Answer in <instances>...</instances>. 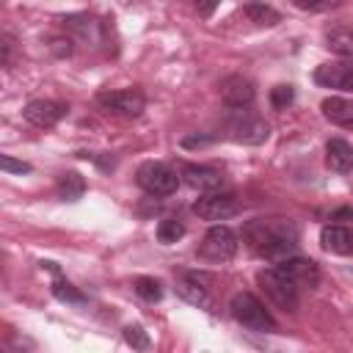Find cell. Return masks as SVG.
I'll use <instances>...</instances> for the list:
<instances>
[{
    "label": "cell",
    "mask_w": 353,
    "mask_h": 353,
    "mask_svg": "<svg viewBox=\"0 0 353 353\" xmlns=\"http://www.w3.org/2000/svg\"><path fill=\"white\" fill-rule=\"evenodd\" d=\"M50 50L55 58H72L74 55V39L72 36H55V39H50Z\"/></svg>",
    "instance_id": "4316f807"
},
{
    "label": "cell",
    "mask_w": 353,
    "mask_h": 353,
    "mask_svg": "<svg viewBox=\"0 0 353 353\" xmlns=\"http://www.w3.org/2000/svg\"><path fill=\"white\" fill-rule=\"evenodd\" d=\"M325 47L339 55V58H347L353 61V28H345V25H334L325 30Z\"/></svg>",
    "instance_id": "ffe728a7"
},
{
    "label": "cell",
    "mask_w": 353,
    "mask_h": 353,
    "mask_svg": "<svg viewBox=\"0 0 353 353\" xmlns=\"http://www.w3.org/2000/svg\"><path fill=\"white\" fill-rule=\"evenodd\" d=\"M240 14H243L248 22H254L256 28H276V25L281 22V14H279L273 6H268V3H245V6L240 8Z\"/></svg>",
    "instance_id": "7402d4cb"
},
{
    "label": "cell",
    "mask_w": 353,
    "mask_h": 353,
    "mask_svg": "<svg viewBox=\"0 0 353 353\" xmlns=\"http://www.w3.org/2000/svg\"><path fill=\"white\" fill-rule=\"evenodd\" d=\"M320 245L336 256H353V232L339 223H325L320 229Z\"/></svg>",
    "instance_id": "e0dca14e"
},
{
    "label": "cell",
    "mask_w": 353,
    "mask_h": 353,
    "mask_svg": "<svg viewBox=\"0 0 353 353\" xmlns=\"http://www.w3.org/2000/svg\"><path fill=\"white\" fill-rule=\"evenodd\" d=\"M39 265H41V270H50V273L55 276L52 284H50V292H52L55 301H61V303H72V306H83V303H88V295H85L80 287H74L69 279H63V276H61V268H58L55 262L41 259Z\"/></svg>",
    "instance_id": "2e32d148"
},
{
    "label": "cell",
    "mask_w": 353,
    "mask_h": 353,
    "mask_svg": "<svg viewBox=\"0 0 353 353\" xmlns=\"http://www.w3.org/2000/svg\"><path fill=\"white\" fill-rule=\"evenodd\" d=\"M66 113H69V102H61V99H30L22 108L25 121L33 124V127H39V130L55 127Z\"/></svg>",
    "instance_id": "8fae6325"
},
{
    "label": "cell",
    "mask_w": 353,
    "mask_h": 353,
    "mask_svg": "<svg viewBox=\"0 0 353 353\" xmlns=\"http://www.w3.org/2000/svg\"><path fill=\"white\" fill-rule=\"evenodd\" d=\"M256 281H259L262 292L268 295V301H270L273 306H279L281 312H290V314L298 312V303H301V287H298L290 276H284L276 265L259 270V273H256Z\"/></svg>",
    "instance_id": "5b68a950"
},
{
    "label": "cell",
    "mask_w": 353,
    "mask_h": 353,
    "mask_svg": "<svg viewBox=\"0 0 353 353\" xmlns=\"http://www.w3.org/2000/svg\"><path fill=\"white\" fill-rule=\"evenodd\" d=\"M77 157H83V160H91V163H97L102 171H113L116 168V157L113 154H108V152H77Z\"/></svg>",
    "instance_id": "f1b7e54d"
},
{
    "label": "cell",
    "mask_w": 353,
    "mask_h": 353,
    "mask_svg": "<svg viewBox=\"0 0 353 353\" xmlns=\"http://www.w3.org/2000/svg\"><path fill=\"white\" fill-rule=\"evenodd\" d=\"M215 141H218L215 132H212V135H210V132H196V135H185V138H182V146H185V149H201V146H210V143H215Z\"/></svg>",
    "instance_id": "1f68e13d"
},
{
    "label": "cell",
    "mask_w": 353,
    "mask_h": 353,
    "mask_svg": "<svg viewBox=\"0 0 353 353\" xmlns=\"http://www.w3.org/2000/svg\"><path fill=\"white\" fill-rule=\"evenodd\" d=\"M185 223L179 221V218H174V215H165V218H160V223H157V243H163V245H171V243H176V240H182L185 237Z\"/></svg>",
    "instance_id": "cb8c5ba5"
},
{
    "label": "cell",
    "mask_w": 353,
    "mask_h": 353,
    "mask_svg": "<svg viewBox=\"0 0 353 353\" xmlns=\"http://www.w3.org/2000/svg\"><path fill=\"white\" fill-rule=\"evenodd\" d=\"M314 83L331 91H353V61H325L314 69Z\"/></svg>",
    "instance_id": "7c38bea8"
},
{
    "label": "cell",
    "mask_w": 353,
    "mask_h": 353,
    "mask_svg": "<svg viewBox=\"0 0 353 353\" xmlns=\"http://www.w3.org/2000/svg\"><path fill=\"white\" fill-rule=\"evenodd\" d=\"M292 102H295V88L290 83H279V85L270 88V105H273V110H287Z\"/></svg>",
    "instance_id": "d4e9b609"
},
{
    "label": "cell",
    "mask_w": 353,
    "mask_h": 353,
    "mask_svg": "<svg viewBox=\"0 0 353 353\" xmlns=\"http://www.w3.org/2000/svg\"><path fill=\"white\" fill-rule=\"evenodd\" d=\"M240 237L251 254H256L262 259H276V262L295 254L301 245L298 223L284 215H256L243 223Z\"/></svg>",
    "instance_id": "6da1fadb"
},
{
    "label": "cell",
    "mask_w": 353,
    "mask_h": 353,
    "mask_svg": "<svg viewBox=\"0 0 353 353\" xmlns=\"http://www.w3.org/2000/svg\"><path fill=\"white\" fill-rule=\"evenodd\" d=\"M295 8H301V11H312V14H320V11H328V8H334L339 0H290Z\"/></svg>",
    "instance_id": "4dcf8cb0"
},
{
    "label": "cell",
    "mask_w": 353,
    "mask_h": 353,
    "mask_svg": "<svg viewBox=\"0 0 353 353\" xmlns=\"http://www.w3.org/2000/svg\"><path fill=\"white\" fill-rule=\"evenodd\" d=\"M14 36L8 33V30H3V36H0V66L3 69H11V63H14Z\"/></svg>",
    "instance_id": "83f0119b"
},
{
    "label": "cell",
    "mask_w": 353,
    "mask_h": 353,
    "mask_svg": "<svg viewBox=\"0 0 353 353\" xmlns=\"http://www.w3.org/2000/svg\"><path fill=\"white\" fill-rule=\"evenodd\" d=\"M85 188L88 185H85V179L77 171H63L55 179V193H58L61 201H80L83 193H85Z\"/></svg>",
    "instance_id": "44dd1931"
},
{
    "label": "cell",
    "mask_w": 353,
    "mask_h": 353,
    "mask_svg": "<svg viewBox=\"0 0 353 353\" xmlns=\"http://www.w3.org/2000/svg\"><path fill=\"white\" fill-rule=\"evenodd\" d=\"M229 314L234 317L237 325L256 331V334H273L279 331V323L268 312V306L254 295V292H234L229 301Z\"/></svg>",
    "instance_id": "3957f363"
},
{
    "label": "cell",
    "mask_w": 353,
    "mask_h": 353,
    "mask_svg": "<svg viewBox=\"0 0 353 353\" xmlns=\"http://www.w3.org/2000/svg\"><path fill=\"white\" fill-rule=\"evenodd\" d=\"M132 290H135V295H138L141 301H146V303H157V301H163V295H165L163 281L154 279V276H138V279L132 281Z\"/></svg>",
    "instance_id": "603a6c76"
},
{
    "label": "cell",
    "mask_w": 353,
    "mask_h": 353,
    "mask_svg": "<svg viewBox=\"0 0 353 353\" xmlns=\"http://www.w3.org/2000/svg\"><path fill=\"white\" fill-rule=\"evenodd\" d=\"M243 210V201L232 193V190H207V193H201L196 201H193V212L201 218V221H212V223H218V221H229V218H234L237 212Z\"/></svg>",
    "instance_id": "9c48e42d"
},
{
    "label": "cell",
    "mask_w": 353,
    "mask_h": 353,
    "mask_svg": "<svg viewBox=\"0 0 353 353\" xmlns=\"http://www.w3.org/2000/svg\"><path fill=\"white\" fill-rule=\"evenodd\" d=\"M276 268H279L284 276H290L298 287H309V290H314V287L320 284V265H317L314 259H306V256L290 254V256L279 259V262H276Z\"/></svg>",
    "instance_id": "5bb4252c"
},
{
    "label": "cell",
    "mask_w": 353,
    "mask_h": 353,
    "mask_svg": "<svg viewBox=\"0 0 353 353\" xmlns=\"http://www.w3.org/2000/svg\"><path fill=\"white\" fill-rule=\"evenodd\" d=\"M179 176L185 179V185H190V188L199 190V193L221 190L223 182H226V176H223L221 168H215V165H201V163H185L182 171H179Z\"/></svg>",
    "instance_id": "9a60e30c"
},
{
    "label": "cell",
    "mask_w": 353,
    "mask_h": 353,
    "mask_svg": "<svg viewBox=\"0 0 353 353\" xmlns=\"http://www.w3.org/2000/svg\"><path fill=\"white\" fill-rule=\"evenodd\" d=\"M218 3H221V0H193V8L199 11V17H204V19H210V17L215 14V8H218Z\"/></svg>",
    "instance_id": "d6a6232c"
},
{
    "label": "cell",
    "mask_w": 353,
    "mask_h": 353,
    "mask_svg": "<svg viewBox=\"0 0 353 353\" xmlns=\"http://www.w3.org/2000/svg\"><path fill=\"white\" fill-rule=\"evenodd\" d=\"M237 232L226 223H215L207 229L201 243L196 245V256L204 262H229L237 254Z\"/></svg>",
    "instance_id": "ba28073f"
},
{
    "label": "cell",
    "mask_w": 353,
    "mask_h": 353,
    "mask_svg": "<svg viewBox=\"0 0 353 353\" xmlns=\"http://www.w3.org/2000/svg\"><path fill=\"white\" fill-rule=\"evenodd\" d=\"M320 110L331 124L353 130V99H347V97H325L320 102Z\"/></svg>",
    "instance_id": "d6986e66"
},
{
    "label": "cell",
    "mask_w": 353,
    "mask_h": 353,
    "mask_svg": "<svg viewBox=\"0 0 353 353\" xmlns=\"http://www.w3.org/2000/svg\"><path fill=\"white\" fill-rule=\"evenodd\" d=\"M58 22L66 30V36H72L74 41L110 52V25H108V19L94 17V14H66Z\"/></svg>",
    "instance_id": "277c9868"
},
{
    "label": "cell",
    "mask_w": 353,
    "mask_h": 353,
    "mask_svg": "<svg viewBox=\"0 0 353 353\" xmlns=\"http://www.w3.org/2000/svg\"><path fill=\"white\" fill-rule=\"evenodd\" d=\"M325 165L334 174H353V143L345 138H328L325 143Z\"/></svg>",
    "instance_id": "ac0fdd59"
},
{
    "label": "cell",
    "mask_w": 353,
    "mask_h": 353,
    "mask_svg": "<svg viewBox=\"0 0 353 353\" xmlns=\"http://www.w3.org/2000/svg\"><path fill=\"white\" fill-rule=\"evenodd\" d=\"M0 168H3L6 174H30V171H33L30 163H25V160H14L11 154H0Z\"/></svg>",
    "instance_id": "f546056e"
},
{
    "label": "cell",
    "mask_w": 353,
    "mask_h": 353,
    "mask_svg": "<svg viewBox=\"0 0 353 353\" xmlns=\"http://www.w3.org/2000/svg\"><path fill=\"white\" fill-rule=\"evenodd\" d=\"M97 108L113 116H127V119H138L146 110V94L138 85L130 88H105L94 97Z\"/></svg>",
    "instance_id": "52a82bcc"
},
{
    "label": "cell",
    "mask_w": 353,
    "mask_h": 353,
    "mask_svg": "<svg viewBox=\"0 0 353 353\" xmlns=\"http://www.w3.org/2000/svg\"><path fill=\"white\" fill-rule=\"evenodd\" d=\"M135 185L146 193V196H154V199H168L176 193L179 188V176L171 165L165 163H157V160H146L138 165L135 171Z\"/></svg>",
    "instance_id": "8992f818"
},
{
    "label": "cell",
    "mask_w": 353,
    "mask_h": 353,
    "mask_svg": "<svg viewBox=\"0 0 353 353\" xmlns=\"http://www.w3.org/2000/svg\"><path fill=\"white\" fill-rule=\"evenodd\" d=\"M218 141H232V143H245V146H259L270 138V124L251 108H226V113L218 121Z\"/></svg>",
    "instance_id": "7a4b0ae2"
},
{
    "label": "cell",
    "mask_w": 353,
    "mask_h": 353,
    "mask_svg": "<svg viewBox=\"0 0 353 353\" xmlns=\"http://www.w3.org/2000/svg\"><path fill=\"white\" fill-rule=\"evenodd\" d=\"M124 342H127V345H132L135 350H149V347H152L149 334H146V331H143V325H138V323L124 325Z\"/></svg>",
    "instance_id": "484cf974"
},
{
    "label": "cell",
    "mask_w": 353,
    "mask_h": 353,
    "mask_svg": "<svg viewBox=\"0 0 353 353\" xmlns=\"http://www.w3.org/2000/svg\"><path fill=\"white\" fill-rule=\"evenodd\" d=\"M218 94H221V102L226 108H251L254 99H256V88L248 77L243 74H229L221 80L218 85Z\"/></svg>",
    "instance_id": "4fadbf2b"
},
{
    "label": "cell",
    "mask_w": 353,
    "mask_h": 353,
    "mask_svg": "<svg viewBox=\"0 0 353 353\" xmlns=\"http://www.w3.org/2000/svg\"><path fill=\"white\" fill-rule=\"evenodd\" d=\"M174 281H176V295L193 306H201L207 309L210 306V284H212V276L204 273V270H176L174 273Z\"/></svg>",
    "instance_id": "30bf717a"
}]
</instances>
